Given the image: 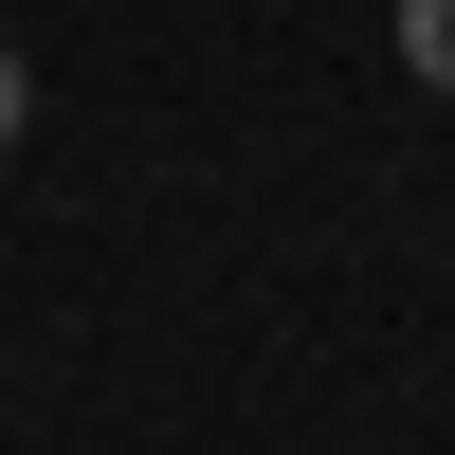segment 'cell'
I'll list each match as a JSON object with an SVG mask.
<instances>
[{"label":"cell","mask_w":455,"mask_h":455,"mask_svg":"<svg viewBox=\"0 0 455 455\" xmlns=\"http://www.w3.org/2000/svg\"><path fill=\"white\" fill-rule=\"evenodd\" d=\"M401 73H419V92H455V0H401Z\"/></svg>","instance_id":"6da1fadb"},{"label":"cell","mask_w":455,"mask_h":455,"mask_svg":"<svg viewBox=\"0 0 455 455\" xmlns=\"http://www.w3.org/2000/svg\"><path fill=\"white\" fill-rule=\"evenodd\" d=\"M36 128V73H19V36H0V146H19Z\"/></svg>","instance_id":"7a4b0ae2"}]
</instances>
